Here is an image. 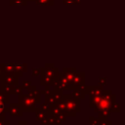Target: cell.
Segmentation results:
<instances>
[{"mask_svg": "<svg viewBox=\"0 0 125 125\" xmlns=\"http://www.w3.org/2000/svg\"><path fill=\"white\" fill-rule=\"evenodd\" d=\"M108 109H109L110 112H120L121 111V105L115 101V102H113V103L110 104Z\"/></svg>", "mask_w": 125, "mask_h": 125, "instance_id": "13", "label": "cell"}, {"mask_svg": "<svg viewBox=\"0 0 125 125\" xmlns=\"http://www.w3.org/2000/svg\"><path fill=\"white\" fill-rule=\"evenodd\" d=\"M73 1H74L75 5H80V3H81V0H73Z\"/></svg>", "mask_w": 125, "mask_h": 125, "instance_id": "28", "label": "cell"}, {"mask_svg": "<svg viewBox=\"0 0 125 125\" xmlns=\"http://www.w3.org/2000/svg\"><path fill=\"white\" fill-rule=\"evenodd\" d=\"M115 101H116V96L112 94L110 90H103L101 99L97 104V105L94 107V111L98 112L102 109H108L110 104Z\"/></svg>", "mask_w": 125, "mask_h": 125, "instance_id": "4", "label": "cell"}, {"mask_svg": "<svg viewBox=\"0 0 125 125\" xmlns=\"http://www.w3.org/2000/svg\"><path fill=\"white\" fill-rule=\"evenodd\" d=\"M103 86L102 85H98V86H91V85H85V93L89 95L90 97L93 96H98L101 95L103 93Z\"/></svg>", "mask_w": 125, "mask_h": 125, "instance_id": "9", "label": "cell"}, {"mask_svg": "<svg viewBox=\"0 0 125 125\" xmlns=\"http://www.w3.org/2000/svg\"><path fill=\"white\" fill-rule=\"evenodd\" d=\"M110 111L109 109H102L100 111H98V114H99V117L101 118H108L110 116Z\"/></svg>", "mask_w": 125, "mask_h": 125, "instance_id": "17", "label": "cell"}, {"mask_svg": "<svg viewBox=\"0 0 125 125\" xmlns=\"http://www.w3.org/2000/svg\"><path fill=\"white\" fill-rule=\"evenodd\" d=\"M32 75L33 76H39L40 75V68H33L32 69Z\"/></svg>", "mask_w": 125, "mask_h": 125, "instance_id": "23", "label": "cell"}, {"mask_svg": "<svg viewBox=\"0 0 125 125\" xmlns=\"http://www.w3.org/2000/svg\"><path fill=\"white\" fill-rule=\"evenodd\" d=\"M40 92V94H42V95H45L46 94V90H41V91H39Z\"/></svg>", "mask_w": 125, "mask_h": 125, "instance_id": "29", "label": "cell"}, {"mask_svg": "<svg viewBox=\"0 0 125 125\" xmlns=\"http://www.w3.org/2000/svg\"><path fill=\"white\" fill-rule=\"evenodd\" d=\"M59 68L55 67L53 63H46L44 67H40V85L52 86L59 76Z\"/></svg>", "mask_w": 125, "mask_h": 125, "instance_id": "2", "label": "cell"}, {"mask_svg": "<svg viewBox=\"0 0 125 125\" xmlns=\"http://www.w3.org/2000/svg\"><path fill=\"white\" fill-rule=\"evenodd\" d=\"M3 78V70H2V68H1V65H0V80Z\"/></svg>", "mask_w": 125, "mask_h": 125, "instance_id": "27", "label": "cell"}, {"mask_svg": "<svg viewBox=\"0 0 125 125\" xmlns=\"http://www.w3.org/2000/svg\"><path fill=\"white\" fill-rule=\"evenodd\" d=\"M18 125H29V124L27 123L26 120H20V121L18 122Z\"/></svg>", "mask_w": 125, "mask_h": 125, "instance_id": "26", "label": "cell"}, {"mask_svg": "<svg viewBox=\"0 0 125 125\" xmlns=\"http://www.w3.org/2000/svg\"><path fill=\"white\" fill-rule=\"evenodd\" d=\"M80 100L73 99L70 95H63L62 96L61 100H59L56 104L61 109L62 112H63L67 117H74L78 112L81 111L80 108Z\"/></svg>", "mask_w": 125, "mask_h": 125, "instance_id": "1", "label": "cell"}, {"mask_svg": "<svg viewBox=\"0 0 125 125\" xmlns=\"http://www.w3.org/2000/svg\"><path fill=\"white\" fill-rule=\"evenodd\" d=\"M34 1L38 6H53L55 4V0H34Z\"/></svg>", "mask_w": 125, "mask_h": 125, "instance_id": "14", "label": "cell"}, {"mask_svg": "<svg viewBox=\"0 0 125 125\" xmlns=\"http://www.w3.org/2000/svg\"><path fill=\"white\" fill-rule=\"evenodd\" d=\"M41 103V96L33 97L27 95H23L22 93L19 94L18 104L21 105L23 112H35L37 108V104Z\"/></svg>", "mask_w": 125, "mask_h": 125, "instance_id": "3", "label": "cell"}, {"mask_svg": "<svg viewBox=\"0 0 125 125\" xmlns=\"http://www.w3.org/2000/svg\"><path fill=\"white\" fill-rule=\"evenodd\" d=\"M0 101H2L4 104H9L10 103V95L6 94L0 90Z\"/></svg>", "mask_w": 125, "mask_h": 125, "instance_id": "16", "label": "cell"}, {"mask_svg": "<svg viewBox=\"0 0 125 125\" xmlns=\"http://www.w3.org/2000/svg\"><path fill=\"white\" fill-rule=\"evenodd\" d=\"M84 84H85V72L84 71H75L73 74V77L70 81L68 90L76 89Z\"/></svg>", "mask_w": 125, "mask_h": 125, "instance_id": "6", "label": "cell"}, {"mask_svg": "<svg viewBox=\"0 0 125 125\" xmlns=\"http://www.w3.org/2000/svg\"><path fill=\"white\" fill-rule=\"evenodd\" d=\"M62 4L63 5H75L73 0H62Z\"/></svg>", "mask_w": 125, "mask_h": 125, "instance_id": "25", "label": "cell"}, {"mask_svg": "<svg viewBox=\"0 0 125 125\" xmlns=\"http://www.w3.org/2000/svg\"><path fill=\"white\" fill-rule=\"evenodd\" d=\"M89 123H90V125H99L100 124V119L95 118L93 116H90L89 117Z\"/></svg>", "mask_w": 125, "mask_h": 125, "instance_id": "18", "label": "cell"}, {"mask_svg": "<svg viewBox=\"0 0 125 125\" xmlns=\"http://www.w3.org/2000/svg\"><path fill=\"white\" fill-rule=\"evenodd\" d=\"M6 114V108H5V104L0 101V117L2 116H5Z\"/></svg>", "mask_w": 125, "mask_h": 125, "instance_id": "20", "label": "cell"}, {"mask_svg": "<svg viewBox=\"0 0 125 125\" xmlns=\"http://www.w3.org/2000/svg\"><path fill=\"white\" fill-rule=\"evenodd\" d=\"M6 112H8L13 117H21L23 114V111L19 104L9 103V106L6 108Z\"/></svg>", "mask_w": 125, "mask_h": 125, "instance_id": "8", "label": "cell"}, {"mask_svg": "<svg viewBox=\"0 0 125 125\" xmlns=\"http://www.w3.org/2000/svg\"><path fill=\"white\" fill-rule=\"evenodd\" d=\"M73 99H76V100H83L85 99L86 97V93H85V84L76 88V89H73L72 90V93L70 95Z\"/></svg>", "mask_w": 125, "mask_h": 125, "instance_id": "10", "label": "cell"}, {"mask_svg": "<svg viewBox=\"0 0 125 125\" xmlns=\"http://www.w3.org/2000/svg\"><path fill=\"white\" fill-rule=\"evenodd\" d=\"M99 119H100V124L99 125H112V122L110 120H107V118L99 117Z\"/></svg>", "mask_w": 125, "mask_h": 125, "instance_id": "19", "label": "cell"}, {"mask_svg": "<svg viewBox=\"0 0 125 125\" xmlns=\"http://www.w3.org/2000/svg\"><path fill=\"white\" fill-rule=\"evenodd\" d=\"M66 118H67V116H66L63 112H60L58 115L54 116V119H55V125H62L63 122L66 121Z\"/></svg>", "mask_w": 125, "mask_h": 125, "instance_id": "12", "label": "cell"}, {"mask_svg": "<svg viewBox=\"0 0 125 125\" xmlns=\"http://www.w3.org/2000/svg\"><path fill=\"white\" fill-rule=\"evenodd\" d=\"M99 78H100V80H99V85L104 86V85H105V84H106V77H104V78L99 77Z\"/></svg>", "mask_w": 125, "mask_h": 125, "instance_id": "24", "label": "cell"}, {"mask_svg": "<svg viewBox=\"0 0 125 125\" xmlns=\"http://www.w3.org/2000/svg\"><path fill=\"white\" fill-rule=\"evenodd\" d=\"M10 6H26L27 1L26 0H9Z\"/></svg>", "mask_w": 125, "mask_h": 125, "instance_id": "15", "label": "cell"}, {"mask_svg": "<svg viewBox=\"0 0 125 125\" xmlns=\"http://www.w3.org/2000/svg\"><path fill=\"white\" fill-rule=\"evenodd\" d=\"M0 125H10V122L8 120H6L5 116H4V117L0 118Z\"/></svg>", "mask_w": 125, "mask_h": 125, "instance_id": "22", "label": "cell"}, {"mask_svg": "<svg viewBox=\"0 0 125 125\" xmlns=\"http://www.w3.org/2000/svg\"><path fill=\"white\" fill-rule=\"evenodd\" d=\"M26 1H27V2H28V1H34V0H26Z\"/></svg>", "mask_w": 125, "mask_h": 125, "instance_id": "30", "label": "cell"}, {"mask_svg": "<svg viewBox=\"0 0 125 125\" xmlns=\"http://www.w3.org/2000/svg\"><path fill=\"white\" fill-rule=\"evenodd\" d=\"M75 71H76V68H75V67H63L62 72L65 75V77H66V78L68 79V81L70 82Z\"/></svg>", "mask_w": 125, "mask_h": 125, "instance_id": "11", "label": "cell"}, {"mask_svg": "<svg viewBox=\"0 0 125 125\" xmlns=\"http://www.w3.org/2000/svg\"><path fill=\"white\" fill-rule=\"evenodd\" d=\"M30 85H31V82H30V81H27V80H23L22 83H21V87H22V89H27Z\"/></svg>", "mask_w": 125, "mask_h": 125, "instance_id": "21", "label": "cell"}, {"mask_svg": "<svg viewBox=\"0 0 125 125\" xmlns=\"http://www.w3.org/2000/svg\"><path fill=\"white\" fill-rule=\"evenodd\" d=\"M69 84H70V82H69L68 79L65 77V75H64L62 72H60V73H59V76L57 77V79L55 80V82L53 83L52 86L54 87V89L63 92V91L68 90Z\"/></svg>", "mask_w": 125, "mask_h": 125, "instance_id": "5", "label": "cell"}, {"mask_svg": "<svg viewBox=\"0 0 125 125\" xmlns=\"http://www.w3.org/2000/svg\"><path fill=\"white\" fill-rule=\"evenodd\" d=\"M62 96V92L56 90V89H49L46 90V94H45V103L47 104H54L57 103L59 100H61Z\"/></svg>", "mask_w": 125, "mask_h": 125, "instance_id": "7", "label": "cell"}]
</instances>
